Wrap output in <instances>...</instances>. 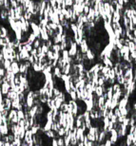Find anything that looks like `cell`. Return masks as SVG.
Returning <instances> with one entry per match:
<instances>
[{
  "instance_id": "8d00e7d4",
  "label": "cell",
  "mask_w": 136,
  "mask_h": 146,
  "mask_svg": "<svg viewBox=\"0 0 136 146\" xmlns=\"http://www.w3.org/2000/svg\"><path fill=\"white\" fill-rule=\"evenodd\" d=\"M56 32L58 34H61V35H63V33H64V27H63L62 25H58V28H57Z\"/></svg>"
},
{
  "instance_id": "db71d44e",
  "label": "cell",
  "mask_w": 136,
  "mask_h": 146,
  "mask_svg": "<svg viewBox=\"0 0 136 146\" xmlns=\"http://www.w3.org/2000/svg\"><path fill=\"white\" fill-rule=\"evenodd\" d=\"M5 110V107H4V104H0V114Z\"/></svg>"
},
{
  "instance_id": "ee69618b",
  "label": "cell",
  "mask_w": 136,
  "mask_h": 146,
  "mask_svg": "<svg viewBox=\"0 0 136 146\" xmlns=\"http://www.w3.org/2000/svg\"><path fill=\"white\" fill-rule=\"evenodd\" d=\"M8 139H9V142L10 143H11V142H13L14 141V135L13 134H9L8 135Z\"/></svg>"
},
{
  "instance_id": "1f68e13d",
  "label": "cell",
  "mask_w": 136,
  "mask_h": 146,
  "mask_svg": "<svg viewBox=\"0 0 136 146\" xmlns=\"http://www.w3.org/2000/svg\"><path fill=\"white\" fill-rule=\"evenodd\" d=\"M112 88H113V93H116V92H118V91H120V90H122V85H120L119 84H115L112 85Z\"/></svg>"
},
{
  "instance_id": "cb8c5ba5",
  "label": "cell",
  "mask_w": 136,
  "mask_h": 146,
  "mask_svg": "<svg viewBox=\"0 0 136 146\" xmlns=\"http://www.w3.org/2000/svg\"><path fill=\"white\" fill-rule=\"evenodd\" d=\"M68 95H69V98H70V100H72V101H78V99H77V94H76V92H75V91L71 90V91H70V93H69Z\"/></svg>"
},
{
  "instance_id": "d4e9b609",
  "label": "cell",
  "mask_w": 136,
  "mask_h": 146,
  "mask_svg": "<svg viewBox=\"0 0 136 146\" xmlns=\"http://www.w3.org/2000/svg\"><path fill=\"white\" fill-rule=\"evenodd\" d=\"M68 109V102H63L60 108V111H62L63 113H67Z\"/></svg>"
},
{
  "instance_id": "484cf974",
  "label": "cell",
  "mask_w": 136,
  "mask_h": 146,
  "mask_svg": "<svg viewBox=\"0 0 136 146\" xmlns=\"http://www.w3.org/2000/svg\"><path fill=\"white\" fill-rule=\"evenodd\" d=\"M128 48H129L130 53H131V52H134L136 50V44L133 42V41H130V42H129V44H128Z\"/></svg>"
},
{
  "instance_id": "d6a6232c",
  "label": "cell",
  "mask_w": 136,
  "mask_h": 146,
  "mask_svg": "<svg viewBox=\"0 0 136 146\" xmlns=\"http://www.w3.org/2000/svg\"><path fill=\"white\" fill-rule=\"evenodd\" d=\"M129 51V48H128V46H124L123 47H122V49H120V53H121V55L123 57V55L127 53V52H128ZM130 52V51H129Z\"/></svg>"
},
{
  "instance_id": "c3c4849f",
  "label": "cell",
  "mask_w": 136,
  "mask_h": 146,
  "mask_svg": "<svg viewBox=\"0 0 136 146\" xmlns=\"http://www.w3.org/2000/svg\"><path fill=\"white\" fill-rule=\"evenodd\" d=\"M127 117H124V116H121V117H119L118 118V123H124V121H125V119Z\"/></svg>"
},
{
  "instance_id": "f907efd6",
  "label": "cell",
  "mask_w": 136,
  "mask_h": 146,
  "mask_svg": "<svg viewBox=\"0 0 136 146\" xmlns=\"http://www.w3.org/2000/svg\"><path fill=\"white\" fill-rule=\"evenodd\" d=\"M104 145H105V146H112V143H111V141H110V139H107V140L105 141V143H104Z\"/></svg>"
},
{
  "instance_id": "8992f818",
  "label": "cell",
  "mask_w": 136,
  "mask_h": 146,
  "mask_svg": "<svg viewBox=\"0 0 136 146\" xmlns=\"http://www.w3.org/2000/svg\"><path fill=\"white\" fill-rule=\"evenodd\" d=\"M11 71H12V73H13L15 76L20 73V70H19V63H17V62L11 63Z\"/></svg>"
},
{
  "instance_id": "8fae6325",
  "label": "cell",
  "mask_w": 136,
  "mask_h": 146,
  "mask_svg": "<svg viewBox=\"0 0 136 146\" xmlns=\"http://www.w3.org/2000/svg\"><path fill=\"white\" fill-rule=\"evenodd\" d=\"M84 102H85V104H86V106H87V111L91 112V110L94 108V106H93V101L87 99V100L84 101Z\"/></svg>"
},
{
  "instance_id": "bcb514c9",
  "label": "cell",
  "mask_w": 136,
  "mask_h": 146,
  "mask_svg": "<svg viewBox=\"0 0 136 146\" xmlns=\"http://www.w3.org/2000/svg\"><path fill=\"white\" fill-rule=\"evenodd\" d=\"M25 48H26V49H27L29 52H31V51L34 49V46H33L32 45H29V44H28L27 46H25Z\"/></svg>"
},
{
  "instance_id": "52a82bcc",
  "label": "cell",
  "mask_w": 136,
  "mask_h": 146,
  "mask_svg": "<svg viewBox=\"0 0 136 146\" xmlns=\"http://www.w3.org/2000/svg\"><path fill=\"white\" fill-rule=\"evenodd\" d=\"M122 20V15L120 14V11H115L112 14V23H120Z\"/></svg>"
},
{
  "instance_id": "7bdbcfd3",
  "label": "cell",
  "mask_w": 136,
  "mask_h": 146,
  "mask_svg": "<svg viewBox=\"0 0 136 146\" xmlns=\"http://www.w3.org/2000/svg\"><path fill=\"white\" fill-rule=\"evenodd\" d=\"M113 112H114V115H115L117 118H119V117H121V116H122V115H121V111H120V109H119L118 107L114 109Z\"/></svg>"
},
{
  "instance_id": "603a6c76",
  "label": "cell",
  "mask_w": 136,
  "mask_h": 146,
  "mask_svg": "<svg viewBox=\"0 0 136 146\" xmlns=\"http://www.w3.org/2000/svg\"><path fill=\"white\" fill-rule=\"evenodd\" d=\"M11 62L10 60H5L3 62V68L5 70H8L9 68H11Z\"/></svg>"
},
{
  "instance_id": "e575fe53",
  "label": "cell",
  "mask_w": 136,
  "mask_h": 146,
  "mask_svg": "<svg viewBox=\"0 0 136 146\" xmlns=\"http://www.w3.org/2000/svg\"><path fill=\"white\" fill-rule=\"evenodd\" d=\"M10 3H11V7L12 9H16L19 5H18V2H17V0H10Z\"/></svg>"
},
{
  "instance_id": "816d5d0a",
  "label": "cell",
  "mask_w": 136,
  "mask_h": 146,
  "mask_svg": "<svg viewBox=\"0 0 136 146\" xmlns=\"http://www.w3.org/2000/svg\"><path fill=\"white\" fill-rule=\"evenodd\" d=\"M3 100H4V97H3V93L0 87V104H3Z\"/></svg>"
},
{
  "instance_id": "6f0895ef",
  "label": "cell",
  "mask_w": 136,
  "mask_h": 146,
  "mask_svg": "<svg viewBox=\"0 0 136 146\" xmlns=\"http://www.w3.org/2000/svg\"><path fill=\"white\" fill-rule=\"evenodd\" d=\"M131 146H135V145H133V144H132V145H131Z\"/></svg>"
},
{
  "instance_id": "f5cc1de1",
  "label": "cell",
  "mask_w": 136,
  "mask_h": 146,
  "mask_svg": "<svg viewBox=\"0 0 136 146\" xmlns=\"http://www.w3.org/2000/svg\"><path fill=\"white\" fill-rule=\"evenodd\" d=\"M51 146H58L57 138H53V139H51Z\"/></svg>"
},
{
  "instance_id": "9f6ffc18",
  "label": "cell",
  "mask_w": 136,
  "mask_h": 146,
  "mask_svg": "<svg viewBox=\"0 0 136 146\" xmlns=\"http://www.w3.org/2000/svg\"><path fill=\"white\" fill-rule=\"evenodd\" d=\"M77 146H85V145H84V142H78V145Z\"/></svg>"
},
{
  "instance_id": "d6986e66",
  "label": "cell",
  "mask_w": 136,
  "mask_h": 146,
  "mask_svg": "<svg viewBox=\"0 0 136 146\" xmlns=\"http://www.w3.org/2000/svg\"><path fill=\"white\" fill-rule=\"evenodd\" d=\"M19 105H20L19 98H17V99L14 100V101H11V109H16V110H17V108L19 107Z\"/></svg>"
},
{
  "instance_id": "5bb4252c",
  "label": "cell",
  "mask_w": 136,
  "mask_h": 146,
  "mask_svg": "<svg viewBox=\"0 0 136 146\" xmlns=\"http://www.w3.org/2000/svg\"><path fill=\"white\" fill-rule=\"evenodd\" d=\"M70 69H71V64H67L65 68H63L61 69V72H62V74L69 75L70 74Z\"/></svg>"
},
{
  "instance_id": "7a4b0ae2",
  "label": "cell",
  "mask_w": 136,
  "mask_h": 146,
  "mask_svg": "<svg viewBox=\"0 0 136 146\" xmlns=\"http://www.w3.org/2000/svg\"><path fill=\"white\" fill-rule=\"evenodd\" d=\"M89 49H90V46L88 45L87 39H83V41H82V43H81V45H80L79 50L81 51L82 54H87V52L89 51Z\"/></svg>"
},
{
  "instance_id": "9a60e30c",
  "label": "cell",
  "mask_w": 136,
  "mask_h": 146,
  "mask_svg": "<svg viewBox=\"0 0 136 146\" xmlns=\"http://www.w3.org/2000/svg\"><path fill=\"white\" fill-rule=\"evenodd\" d=\"M11 134H13L14 136L18 135V131H19V125L18 124H12L10 128Z\"/></svg>"
},
{
  "instance_id": "ffe728a7",
  "label": "cell",
  "mask_w": 136,
  "mask_h": 146,
  "mask_svg": "<svg viewBox=\"0 0 136 146\" xmlns=\"http://www.w3.org/2000/svg\"><path fill=\"white\" fill-rule=\"evenodd\" d=\"M36 39H37V38H36V36H35L33 32H31V33H30V36H29V39H28V44L33 46Z\"/></svg>"
},
{
  "instance_id": "4fadbf2b",
  "label": "cell",
  "mask_w": 136,
  "mask_h": 146,
  "mask_svg": "<svg viewBox=\"0 0 136 146\" xmlns=\"http://www.w3.org/2000/svg\"><path fill=\"white\" fill-rule=\"evenodd\" d=\"M41 66H42V64H41V63H34V64H33L32 68L34 69V71L35 72V73H40V72H42Z\"/></svg>"
},
{
  "instance_id": "f6af8a7d",
  "label": "cell",
  "mask_w": 136,
  "mask_h": 146,
  "mask_svg": "<svg viewBox=\"0 0 136 146\" xmlns=\"http://www.w3.org/2000/svg\"><path fill=\"white\" fill-rule=\"evenodd\" d=\"M14 83H15V85H20L21 82H20V78H19V74L15 76V80H14Z\"/></svg>"
},
{
  "instance_id": "44dd1931",
  "label": "cell",
  "mask_w": 136,
  "mask_h": 146,
  "mask_svg": "<svg viewBox=\"0 0 136 146\" xmlns=\"http://www.w3.org/2000/svg\"><path fill=\"white\" fill-rule=\"evenodd\" d=\"M87 58L90 60V61H94V59H95V54H94V52L91 50V48L89 49V51L87 52Z\"/></svg>"
},
{
  "instance_id": "b9f144b4",
  "label": "cell",
  "mask_w": 136,
  "mask_h": 146,
  "mask_svg": "<svg viewBox=\"0 0 136 146\" xmlns=\"http://www.w3.org/2000/svg\"><path fill=\"white\" fill-rule=\"evenodd\" d=\"M50 4H51V7L52 8L53 11H54L55 9H57V3L55 0H51V1H50Z\"/></svg>"
},
{
  "instance_id": "277c9868",
  "label": "cell",
  "mask_w": 136,
  "mask_h": 146,
  "mask_svg": "<svg viewBox=\"0 0 136 146\" xmlns=\"http://www.w3.org/2000/svg\"><path fill=\"white\" fill-rule=\"evenodd\" d=\"M110 141H111V143H112V145H115L116 144V142H117V140H118V133H117V131L115 130V129H112L111 131H110Z\"/></svg>"
},
{
  "instance_id": "11a10c76",
  "label": "cell",
  "mask_w": 136,
  "mask_h": 146,
  "mask_svg": "<svg viewBox=\"0 0 136 146\" xmlns=\"http://www.w3.org/2000/svg\"><path fill=\"white\" fill-rule=\"evenodd\" d=\"M132 108H133V110H135L136 111V102H134V103L132 104Z\"/></svg>"
},
{
  "instance_id": "ac0fdd59",
  "label": "cell",
  "mask_w": 136,
  "mask_h": 146,
  "mask_svg": "<svg viewBox=\"0 0 136 146\" xmlns=\"http://www.w3.org/2000/svg\"><path fill=\"white\" fill-rule=\"evenodd\" d=\"M94 94H95L98 98L102 97L103 95H104V90H103L102 86H97V87H96V90H95V92H94Z\"/></svg>"
},
{
  "instance_id": "60d3db41",
  "label": "cell",
  "mask_w": 136,
  "mask_h": 146,
  "mask_svg": "<svg viewBox=\"0 0 136 146\" xmlns=\"http://www.w3.org/2000/svg\"><path fill=\"white\" fill-rule=\"evenodd\" d=\"M57 142H58V146H65L64 138H57Z\"/></svg>"
},
{
  "instance_id": "7c38bea8",
  "label": "cell",
  "mask_w": 136,
  "mask_h": 146,
  "mask_svg": "<svg viewBox=\"0 0 136 146\" xmlns=\"http://www.w3.org/2000/svg\"><path fill=\"white\" fill-rule=\"evenodd\" d=\"M128 104V100H127V99H124V98H122V99H121V100L119 101V103H118V108H119V109L126 108Z\"/></svg>"
},
{
  "instance_id": "e0dca14e",
  "label": "cell",
  "mask_w": 136,
  "mask_h": 146,
  "mask_svg": "<svg viewBox=\"0 0 136 146\" xmlns=\"http://www.w3.org/2000/svg\"><path fill=\"white\" fill-rule=\"evenodd\" d=\"M126 142H127V145L128 146H131L133 144V137L132 134H128L126 137Z\"/></svg>"
},
{
  "instance_id": "681fc988",
  "label": "cell",
  "mask_w": 136,
  "mask_h": 146,
  "mask_svg": "<svg viewBox=\"0 0 136 146\" xmlns=\"http://www.w3.org/2000/svg\"><path fill=\"white\" fill-rule=\"evenodd\" d=\"M9 113H10V111H8V110H4L1 114H2V116H3V117L8 118V117H9Z\"/></svg>"
},
{
  "instance_id": "4316f807",
  "label": "cell",
  "mask_w": 136,
  "mask_h": 146,
  "mask_svg": "<svg viewBox=\"0 0 136 146\" xmlns=\"http://www.w3.org/2000/svg\"><path fill=\"white\" fill-rule=\"evenodd\" d=\"M51 50H52L55 53H61V46L60 45H53L52 47L51 48Z\"/></svg>"
},
{
  "instance_id": "9c48e42d",
  "label": "cell",
  "mask_w": 136,
  "mask_h": 146,
  "mask_svg": "<svg viewBox=\"0 0 136 146\" xmlns=\"http://www.w3.org/2000/svg\"><path fill=\"white\" fill-rule=\"evenodd\" d=\"M102 63L104 64V66L109 67V68H113L114 67V64L112 63V61H111L110 58H107V57H104Z\"/></svg>"
},
{
  "instance_id": "7dc6e473",
  "label": "cell",
  "mask_w": 136,
  "mask_h": 146,
  "mask_svg": "<svg viewBox=\"0 0 136 146\" xmlns=\"http://www.w3.org/2000/svg\"><path fill=\"white\" fill-rule=\"evenodd\" d=\"M30 54H31L32 56H34V57L37 56V49H36V48H34V49L30 52Z\"/></svg>"
},
{
  "instance_id": "2e32d148",
  "label": "cell",
  "mask_w": 136,
  "mask_h": 146,
  "mask_svg": "<svg viewBox=\"0 0 136 146\" xmlns=\"http://www.w3.org/2000/svg\"><path fill=\"white\" fill-rule=\"evenodd\" d=\"M6 98L10 99L11 101H14V100H16V99L18 98V94H17L16 92H14V91H10L9 94L6 96Z\"/></svg>"
},
{
  "instance_id": "ab89813d",
  "label": "cell",
  "mask_w": 136,
  "mask_h": 146,
  "mask_svg": "<svg viewBox=\"0 0 136 146\" xmlns=\"http://www.w3.org/2000/svg\"><path fill=\"white\" fill-rule=\"evenodd\" d=\"M87 135V138H88V139L91 141V142H95L96 141V138H95V136L93 135H91V134H86Z\"/></svg>"
},
{
  "instance_id": "f546056e",
  "label": "cell",
  "mask_w": 136,
  "mask_h": 146,
  "mask_svg": "<svg viewBox=\"0 0 136 146\" xmlns=\"http://www.w3.org/2000/svg\"><path fill=\"white\" fill-rule=\"evenodd\" d=\"M109 77H110V80H116V73L113 68H111L110 71L109 72Z\"/></svg>"
},
{
  "instance_id": "7402d4cb",
  "label": "cell",
  "mask_w": 136,
  "mask_h": 146,
  "mask_svg": "<svg viewBox=\"0 0 136 146\" xmlns=\"http://www.w3.org/2000/svg\"><path fill=\"white\" fill-rule=\"evenodd\" d=\"M105 102H106V99H105L103 96H102V97H100V98H98V105H99V110H101L103 107H104Z\"/></svg>"
},
{
  "instance_id": "d590c367",
  "label": "cell",
  "mask_w": 136,
  "mask_h": 146,
  "mask_svg": "<svg viewBox=\"0 0 136 146\" xmlns=\"http://www.w3.org/2000/svg\"><path fill=\"white\" fill-rule=\"evenodd\" d=\"M31 131H32L33 135L34 136V135H37V134H38V132L40 131V129H39L37 126H35V125H34V126H33V127L31 128Z\"/></svg>"
},
{
  "instance_id": "74e56055",
  "label": "cell",
  "mask_w": 136,
  "mask_h": 146,
  "mask_svg": "<svg viewBox=\"0 0 136 146\" xmlns=\"http://www.w3.org/2000/svg\"><path fill=\"white\" fill-rule=\"evenodd\" d=\"M110 69H111L110 68H109V67H106V66H105V67L103 68V69H102V71H101V72H102L103 75H106V74H109V72L110 71Z\"/></svg>"
},
{
  "instance_id": "30bf717a",
  "label": "cell",
  "mask_w": 136,
  "mask_h": 146,
  "mask_svg": "<svg viewBox=\"0 0 136 146\" xmlns=\"http://www.w3.org/2000/svg\"><path fill=\"white\" fill-rule=\"evenodd\" d=\"M52 124H53V122H52V121H47V123H46V124L44 125V127H43L41 130H42L44 133H45V132H48V131H50V130H51Z\"/></svg>"
},
{
  "instance_id": "ba28073f",
  "label": "cell",
  "mask_w": 136,
  "mask_h": 146,
  "mask_svg": "<svg viewBox=\"0 0 136 146\" xmlns=\"http://www.w3.org/2000/svg\"><path fill=\"white\" fill-rule=\"evenodd\" d=\"M3 104H4V107H5V110H8L10 111L11 109V100L4 97V100H3Z\"/></svg>"
},
{
  "instance_id": "836d02e7",
  "label": "cell",
  "mask_w": 136,
  "mask_h": 146,
  "mask_svg": "<svg viewBox=\"0 0 136 146\" xmlns=\"http://www.w3.org/2000/svg\"><path fill=\"white\" fill-rule=\"evenodd\" d=\"M17 117H18L19 121H20V120H25V112H24L23 110L17 111Z\"/></svg>"
},
{
  "instance_id": "83f0119b",
  "label": "cell",
  "mask_w": 136,
  "mask_h": 146,
  "mask_svg": "<svg viewBox=\"0 0 136 146\" xmlns=\"http://www.w3.org/2000/svg\"><path fill=\"white\" fill-rule=\"evenodd\" d=\"M15 116H17V110H16V109H11V110H10V113H9V117H8V118L11 121V119L14 118Z\"/></svg>"
},
{
  "instance_id": "4dcf8cb0",
  "label": "cell",
  "mask_w": 136,
  "mask_h": 146,
  "mask_svg": "<svg viewBox=\"0 0 136 146\" xmlns=\"http://www.w3.org/2000/svg\"><path fill=\"white\" fill-rule=\"evenodd\" d=\"M57 134H58V136H59L60 138L65 137V136H66V130H65V128H64V127H61V128L58 130Z\"/></svg>"
},
{
  "instance_id": "6da1fadb",
  "label": "cell",
  "mask_w": 136,
  "mask_h": 146,
  "mask_svg": "<svg viewBox=\"0 0 136 146\" xmlns=\"http://www.w3.org/2000/svg\"><path fill=\"white\" fill-rule=\"evenodd\" d=\"M78 51H79V49H78V45H77L75 42H73V43L71 44V46H70L69 49H68V54H69V56L72 57V58L75 57Z\"/></svg>"
},
{
  "instance_id": "5b68a950",
  "label": "cell",
  "mask_w": 136,
  "mask_h": 146,
  "mask_svg": "<svg viewBox=\"0 0 136 146\" xmlns=\"http://www.w3.org/2000/svg\"><path fill=\"white\" fill-rule=\"evenodd\" d=\"M85 137H86L85 131H83L81 128H78V129H77V132H76V138H77L78 141H79V142H83Z\"/></svg>"
},
{
  "instance_id": "f1b7e54d",
  "label": "cell",
  "mask_w": 136,
  "mask_h": 146,
  "mask_svg": "<svg viewBox=\"0 0 136 146\" xmlns=\"http://www.w3.org/2000/svg\"><path fill=\"white\" fill-rule=\"evenodd\" d=\"M47 58H48L49 61H53L54 60V52L52 50H50L47 53Z\"/></svg>"
},
{
  "instance_id": "3957f363",
  "label": "cell",
  "mask_w": 136,
  "mask_h": 146,
  "mask_svg": "<svg viewBox=\"0 0 136 146\" xmlns=\"http://www.w3.org/2000/svg\"><path fill=\"white\" fill-rule=\"evenodd\" d=\"M0 87H1V90H2L3 96H5V97H6V96L9 94V92L11 91V85H10V83H8V82L3 83Z\"/></svg>"
},
{
  "instance_id": "f35d334b",
  "label": "cell",
  "mask_w": 136,
  "mask_h": 146,
  "mask_svg": "<svg viewBox=\"0 0 136 146\" xmlns=\"http://www.w3.org/2000/svg\"><path fill=\"white\" fill-rule=\"evenodd\" d=\"M65 4H66L67 8H71L73 6V4H74V1H72V0H65Z\"/></svg>"
}]
</instances>
